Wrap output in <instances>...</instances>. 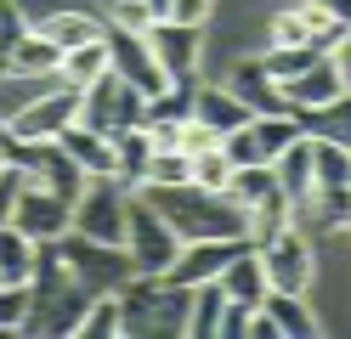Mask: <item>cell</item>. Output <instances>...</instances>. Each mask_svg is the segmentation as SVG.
Returning <instances> with one entry per match:
<instances>
[{
    "mask_svg": "<svg viewBox=\"0 0 351 339\" xmlns=\"http://www.w3.org/2000/svg\"><path fill=\"white\" fill-rule=\"evenodd\" d=\"M142 6H147L153 23H165V17H170V0H142Z\"/></svg>",
    "mask_w": 351,
    "mask_h": 339,
    "instance_id": "obj_39",
    "label": "cell"
},
{
    "mask_svg": "<svg viewBox=\"0 0 351 339\" xmlns=\"http://www.w3.org/2000/svg\"><path fill=\"white\" fill-rule=\"evenodd\" d=\"M74 334H91V339H114V334H125L119 294H91V305H85V316H80Z\"/></svg>",
    "mask_w": 351,
    "mask_h": 339,
    "instance_id": "obj_29",
    "label": "cell"
},
{
    "mask_svg": "<svg viewBox=\"0 0 351 339\" xmlns=\"http://www.w3.org/2000/svg\"><path fill=\"white\" fill-rule=\"evenodd\" d=\"M57 142H62V153H69L85 175H114V136L85 130V125H69Z\"/></svg>",
    "mask_w": 351,
    "mask_h": 339,
    "instance_id": "obj_18",
    "label": "cell"
},
{
    "mask_svg": "<svg viewBox=\"0 0 351 339\" xmlns=\"http://www.w3.org/2000/svg\"><path fill=\"white\" fill-rule=\"evenodd\" d=\"M199 40L204 29H187V23H147V45L153 57H159V68L170 74V85H193V62H199Z\"/></svg>",
    "mask_w": 351,
    "mask_h": 339,
    "instance_id": "obj_11",
    "label": "cell"
},
{
    "mask_svg": "<svg viewBox=\"0 0 351 339\" xmlns=\"http://www.w3.org/2000/svg\"><path fill=\"white\" fill-rule=\"evenodd\" d=\"M346 187H351V181H346Z\"/></svg>",
    "mask_w": 351,
    "mask_h": 339,
    "instance_id": "obj_40",
    "label": "cell"
},
{
    "mask_svg": "<svg viewBox=\"0 0 351 339\" xmlns=\"http://www.w3.org/2000/svg\"><path fill=\"white\" fill-rule=\"evenodd\" d=\"M272 175H278L283 198H289V210L306 215V203H312V192H317V175H312V136H295V142L272 158Z\"/></svg>",
    "mask_w": 351,
    "mask_h": 339,
    "instance_id": "obj_12",
    "label": "cell"
},
{
    "mask_svg": "<svg viewBox=\"0 0 351 339\" xmlns=\"http://www.w3.org/2000/svg\"><path fill=\"white\" fill-rule=\"evenodd\" d=\"M215 12V0H170V23H187V29H204Z\"/></svg>",
    "mask_w": 351,
    "mask_h": 339,
    "instance_id": "obj_34",
    "label": "cell"
},
{
    "mask_svg": "<svg viewBox=\"0 0 351 339\" xmlns=\"http://www.w3.org/2000/svg\"><path fill=\"white\" fill-rule=\"evenodd\" d=\"M74 119H80V90L51 85V90H40L34 102H23L6 125H12V136H23V142H57Z\"/></svg>",
    "mask_w": 351,
    "mask_h": 339,
    "instance_id": "obj_7",
    "label": "cell"
},
{
    "mask_svg": "<svg viewBox=\"0 0 351 339\" xmlns=\"http://www.w3.org/2000/svg\"><path fill=\"white\" fill-rule=\"evenodd\" d=\"M215 283H221V294H227V300L250 305V311H255L261 300H267V271H261V255H255V243H244V249H238V255L227 260V271H221Z\"/></svg>",
    "mask_w": 351,
    "mask_h": 339,
    "instance_id": "obj_14",
    "label": "cell"
},
{
    "mask_svg": "<svg viewBox=\"0 0 351 339\" xmlns=\"http://www.w3.org/2000/svg\"><path fill=\"white\" fill-rule=\"evenodd\" d=\"M250 238H193V243H182V255L170 260V271H165V283H182V288H199V283H215L227 271V260L244 249Z\"/></svg>",
    "mask_w": 351,
    "mask_h": 339,
    "instance_id": "obj_10",
    "label": "cell"
},
{
    "mask_svg": "<svg viewBox=\"0 0 351 339\" xmlns=\"http://www.w3.org/2000/svg\"><path fill=\"white\" fill-rule=\"evenodd\" d=\"M193 119H204L215 136H227V130H238V125H250L255 113L238 102L227 85H199V90H193Z\"/></svg>",
    "mask_w": 351,
    "mask_h": 339,
    "instance_id": "obj_16",
    "label": "cell"
},
{
    "mask_svg": "<svg viewBox=\"0 0 351 339\" xmlns=\"http://www.w3.org/2000/svg\"><path fill=\"white\" fill-rule=\"evenodd\" d=\"M29 305H34V288H29V283H0V334H17V328H23Z\"/></svg>",
    "mask_w": 351,
    "mask_h": 339,
    "instance_id": "obj_33",
    "label": "cell"
},
{
    "mask_svg": "<svg viewBox=\"0 0 351 339\" xmlns=\"http://www.w3.org/2000/svg\"><path fill=\"white\" fill-rule=\"evenodd\" d=\"M261 255V271H267V288H289V294H306V283H312V243H306V232L289 221L278 238H267L255 249Z\"/></svg>",
    "mask_w": 351,
    "mask_h": 339,
    "instance_id": "obj_9",
    "label": "cell"
},
{
    "mask_svg": "<svg viewBox=\"0 0 351 339\" xmlns=\"http://www.w3.org/2000/svg\"><path fill=\"white\" fill-rule=\"evenodd\" d=\"M12 226L23 238H34V243H57L74 226V203L57 198L51 187H40V181H23V192L12 203Z\"/></svg>",
    "mask_w": 351,
    "mask_h": 339,
    "instance_id": "obj_8",
    "label": "cell"
},
{
    "mask_svg": "<svg viewBox=\"0 0 351 339\" xmlns=\"http://www.w3.org/2000/svg\"><path fill=\"white\" fill-rule=\"evenodd\" d=\"M153 210H159L176 238L193 243V238H244V203H232L227 192H204L182 181V187H136Z\"/></svg>",
    "mask_w": 351,
    "mask_h": 339,
    "instance_id": "obj_1",
    "label": "cell"
},
{
    "mask_svg": "<svg viewBox=\"0 0 351 339\" xmlns=\"http://www.w3.org/2000/svg\"><path fill=\"white\" fill-rule=\"evenodd\" d=\"M221 316H227V294H221V283H199V288H193V300H187V323H182V334H187V339H221Z\"/></svg>",
    "mask_w": 351,
    "mask_h": 339,
    "instance_id": "obj_21",
    "label": "cell"
},
{
    "mask_svg": "<svg viewBox=\"0 0 351 339\" xmlns=\"http://www.w3.org/2000/svg\"><path fill=\"white\" fill-rule=\"evenodd\" d=\"M250 125H255V142H261V158H267V164H272V158L295 142V136H306V130H300V119H295L289 108H283V113H255Z\"/></svg>",
    "mask_w": 351,
    "mask_h": 339,
    "instance_id": "obj_26",
    "label": "cell"
},
{
    "mask_svg": "<svg viewBox=\"0 0 351 339\" xmlns=\"http://www.w3.org/2000/svg\"><path fill=\"white\" fill-rule=\"evenodd\" d=\"M147 158H153V142H147V125H130V130H114V181L136 192L147 181Z\"/></svg>",
    "mask_w": 351,
    "mask_h": 339,
    "instance_id": "obj_19",
    "label": "cell"
},
{
    "mask_svg": "<svg viewBox=\"0 0 351 339\" xmlns=\"http://www.w3.org/2000/svg\"><path fill=\"white\" fill-rule=\"evenodd\" d=\"M108 12H114L108 23H119V29H142V34H147V23H153L142 0H108Z\"/></svg>",
    "mask_w": 351,
    "mask_h": 339,
    "instance_id": "obj_35",
    "label": "cell"
},
{
    "mask_svg": "<svg viewBox=\"0 0 351 339\" xmlns=\"http://www.w3.org/2000/svg\"><path fill=\"white\" fill-rule=\"evenodd\" d=\"M125 255L136 271H153V277H165L170 260L182 255V238H176V226L153 210L142 192H130V215H125Z\"/></svg>",
    "mask_w": 351,
    "mask_h": 339,
    "instance_id": "obj_4",
    "label": "cell"
},
{
    "mask_svg": "<svg viewBox=\"0 0 351 339\" xmlns=\"http://www.w3.org/2000/svg\"><path fill=\"white\" fill-rule=\"evenodd\" d=\"M97 74H108V45L102 40H85L74 51H62V62H57V85H69V90H85Z\"/></svg>",
    "mask_w": 351,
    "mask_h": 339,
    "instance_id": "obj_23",
    "label": "cell"
},
{
    "mask_svg": "<svg viewBox=\"0 0 351 339\" xmlns=\"http://www.w3.org/2000/svg\"><path fill=\"white\" fill-rule=\"evenodd\" d=\"M328 57H335V68H340V79H346V90H351V29L340 34V45H335V51H328Z\"/></svg>",
    "mask_w": 351,
    "mask_h": 339,
    "instance_id": "obj_38",
    "label": "cell"
},
{
    "mask_svg": "<svg viewBox=\"0 0 351 339\" xmlns=\"http://www.w3.org/2000/svg\"><path fill=\"white\" fill-rule=\"evenodd\" d=\"M34 238H23L17 226L6 221L0 226V283H29V271H34Z\"/></svg>",
    "mask_w": 351,
    "mask_h": 339,
    "instance_id": "obj_25",
    "label": "cell"
},
{
    "mask_svg": "<svg viewBox=\"0 0 351 339\" xmlns=\"http://www.w3.org/2000/svg\"><path fill=\"white\" fill-rule=\"evenodd\" d=\"M23 170H17V164H6V170H0V226H6L12 221V203H17V192H23Z\"/></svg>",
    "mask_w": 351,
    "mask_h": 339,
    "instance_id": "obj_37",
    "label": "cell"
},
{
    "mask_svg": "<svg viewBox=\"0 0 351 339\" xmlns=\"http://www.w3.org/2000/svg\"><path fill=\"white\" fill-rule=\"evenodd\" d=\"M193 187H204V192H227L232 187V158L221 153V142L193 153Z\"/></svg>",
    "mask_w": 351,
    "mask_h": 339,
    "instance_id": "obj_31",
    "label": "cell"
},
{
    "mask_svg": "<svg viewBox=\"0 0 351 339\" xmlns=\"http://www.w3.org/2000/svg\"><path fill=\"white\" fill-rule=\"evenodd\" d=\"M215 142H221V136H215L204 119H193V113H187V125H182V153L193 158V153H204V147H215Z\"/></svg>",
    "mask_w": 351,
    "mask_h": 339,
    "instance_id": "obj_36",
    "label": "cell"
},
{
    "mask_svg": "<svg viewBox=\"0 0 351 339\" xmlns=\"http://www.w3.org/2000/svg\"><path fill=\"white\" fill-rule=\"evenodd\" d=\"M306 215H312L317 226H351V187H317L312 203H306Z\"/></svg>",
    "mask_w": 351,
    "mask_h": 339,
    "instance_id": "obj_32",
    "label": "cell"
},
{
    "mask_svg": "<svg viewBox=\"0 0 351 339\" xmlns=\"http://www.w3.org/2000/svg\"><path fill=\"white\" fill-rule=\"evenodd\" d=\"M85 130H102V136H114V130H130V125H147V97L136 85H125L114 68L108 74H97L91 85L80 90V119Z\"/></svg>",
    "mask_w": 351,
    "mask_h": 339,
    "instance_id": "obj_2",
    "label": "cell"
},
{
    "mask_svg": "<svg viewBox=\"0 0 351 339\" xmlns=\"http://www.w3.org/2000/svg\"><path fill=\"white\" fill-rule=\"evenodd\" d=\"M57 62H62V51L34 29V23L23 29V40H17L12 57H6V68H17V74H57Z\"/></svg>",
    "mask_w": 351,
    "mask_h": 339,
    "instance_id": "obj_24",
    "label": "cell"
},
{
    "mask_svg": "<svg viewBox=\"0 0 351 339\" xmlns=\"http://www.w3.org/2000/svg\"><path fill=\"white\" fill-rule=\"evenodd\" d=\"M295 119H300L306 136H317V142H340V147H351V90H340V97L323 102V108H300Z\"/></svg>",
    "mask_w": 351,
    "mask_h": 339,
    "instance_id": "obj_20",
    "label": "cell"
},
{
    "mask_svg": "<svg viewBox=\"0 0 351 339\" xmlns=\"http://www.w3.org/2000/svg\"><path fill=\"white\" fill-rule=\"evenodd\" d=\"M317 57H328V51H317L312 40H306V45H267V57H261V68H267V74H272V79L283 85V79H295L300 68H312Z\"/></svg>",
    "mask_w": 351,
    "mask_h": 339,
    "instance_id": "obj_28",
    "label": "cell"
},
{
    "mask_svg": "<svg viewBox=\"0 0 351 339\" xmlns=\"http://www.w3.org/2000/svg\"><path fill=\"white\" fill-rule=\"evenodd\" d=\"M34 29L46 34L57 51H74V45H85V40H102V23H97V17H85V12H46Z\"/></svg>",
    "mask_w": 351,
    "mask_h": 339,
    "instance_id": "obj_22",
    "label": "cell"
},
{
    "mask_svg": "<svg viewBox=\"0 0 351 339\" xmlns=\"http://www.w3.org/2000/svg\"><path fill=\"white\" fill-rule=\"evenodd\" d=\"M125 215H130V187H119L114 175H91L85 192L74 198V232L80 238L125 249Z\"/></svg>",
    "mask_w": 351,
    "mask_h": 339,
    "instance_id": "obj_5",
    "label": "cell"
},
{
    "mask_svg": "<svg viewBox=\"0 0 351 339\" xmlns=\"http://www.w3.org/2000/svg\"><path fill=\"white\" fill-rule=\"evenodd\" d=\"M51 249H57V260L69 266V277H74V283H85L91 294H114V288L130 277V271H136V266H130V255H125L119 243H97V238H80L74 226H69V232H62Z\"/></svg>",
    "mask_w": 351,
    "mask_h": 339,
    "instance_id": "obj_3",
    "label": "cell"
},
{
    "mask_svg": "<svg viewBox=\"0 0 351 339\" xmlns=\"http://www.w3.org/2000/svg\"><path fill=\"white\" fill-rule=\"evenodd\" d=\"M261 311L272 316L278 339H317V334H323V323L312 316V305H306L300 294H289V288H267V300H261Z\"/></svg>",
    "mask_w": 351,
    "mask_h": 339,
    "instance_id": "obj_15",
    "label": "cell"
},
{
    "mask_svg": "<svg viewBox=\"0 0 351 339\" xmlns=\"http://www.w3.org/2000/svg\"><path fill=\"white\" fill-rule=\"evenodd\" d=\"M278 90H283V108L300 113V108H323V102H335L340 90H346V79H340L335 57H317L312 68H300V74H295V79H283Z\"/></svg>",
    "mask_w": 351,
    "mask_h": 339,
    "instance_id": "obj_13",
    "label": "cell"
},
{
    "mask_svg": "<svg viewBox=\"0 0 351 339\" xmlns=\"http://www.w3.org/2000/svg\"><path fill=\"white\" fill-rule=\"evenodd\" d=\"M182 181H193V158H187L182 147H153L142 187H182Z\"/></svg>",
    "mask_w": 351,
    "mask_h": 339,
    "instance_id": "obj_30",
    "label": "cell"
},
{
    "mask_svg": "<svg viewBox=\"0 0 351 339\" xmlns=\"http://www.w3.org/2000/svg\"><path fill=\"white\" fill-rule=\"evenodd\" d=\"M312 175H317V187H346V181H351V147L317 142V136H312Z\"/></svg>",
    "mask_w": 351,
    "mask_h": 339,
    "instance_id": "obj_27",
    "label": "cell"
},
{
    "mask_svg": "<svg viewBox=\"0 0 351 339\" xmlns=\"http://www.w3.org/2000/svg\"><path fill=\"white\" fill-rule=\"evenodd\" d=\"M102 45H108V68L125 79V85H136L142 97H159V90L170 85V74L159 68V57H153V45L142 29H119V23H102Z\"/></svg>",
    "mask_w": 351,
    "mask_h": 339,
    "instance_id": "obj_6",
    "label": "cell"
},
{
    "mask_svg": "<svg viewBox=\"0 0 351 339\" xmlns=\"http://www.w3.org/2000/svg\"><path fill=\"white\" fill-rule=\"evenodd\" d=\"M227 90H232L250 113H283V90H278V79L267 74V68H261V57H255V62H238Z\"/></svg>",
    "mask_w": 351,
    "mask_h": 339,
    "instance_id": "obj_17",
    "label": "cell"
}]
</instances>
